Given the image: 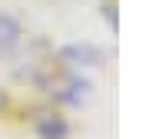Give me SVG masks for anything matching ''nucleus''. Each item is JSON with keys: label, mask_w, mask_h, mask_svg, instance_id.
Instances as JSON below:
<instances>
[{"label": "nucleus", "mask_w": 149, "mask_h": 139, "mask_svg": "<svg viewBox=\"0 0 149 139\" xmlns=\"http://www.w3.org/2000/svg\"><path fill=\"white\" fill-rule=\"evenodd\" d=\"M13 37H17V27L10 20H0V43H10Z\"/></svg>", "instance_id": "obj_2"}, {"label": "nucleus", "mask_w": 149, "mask_h": 139, "mask_svg": "<svg viewBox=\"0 0 149 139\" xmlns=\"http://www.w3.org/2000/svg\"><path fill=\"white\" fill-rule=\"evenodd\" d=\"M37 133L43 139H63L70 133V126L63 123V119H40V123H37Z\"/></svg>", "instance_id": "obj_1"}]
</instances>
